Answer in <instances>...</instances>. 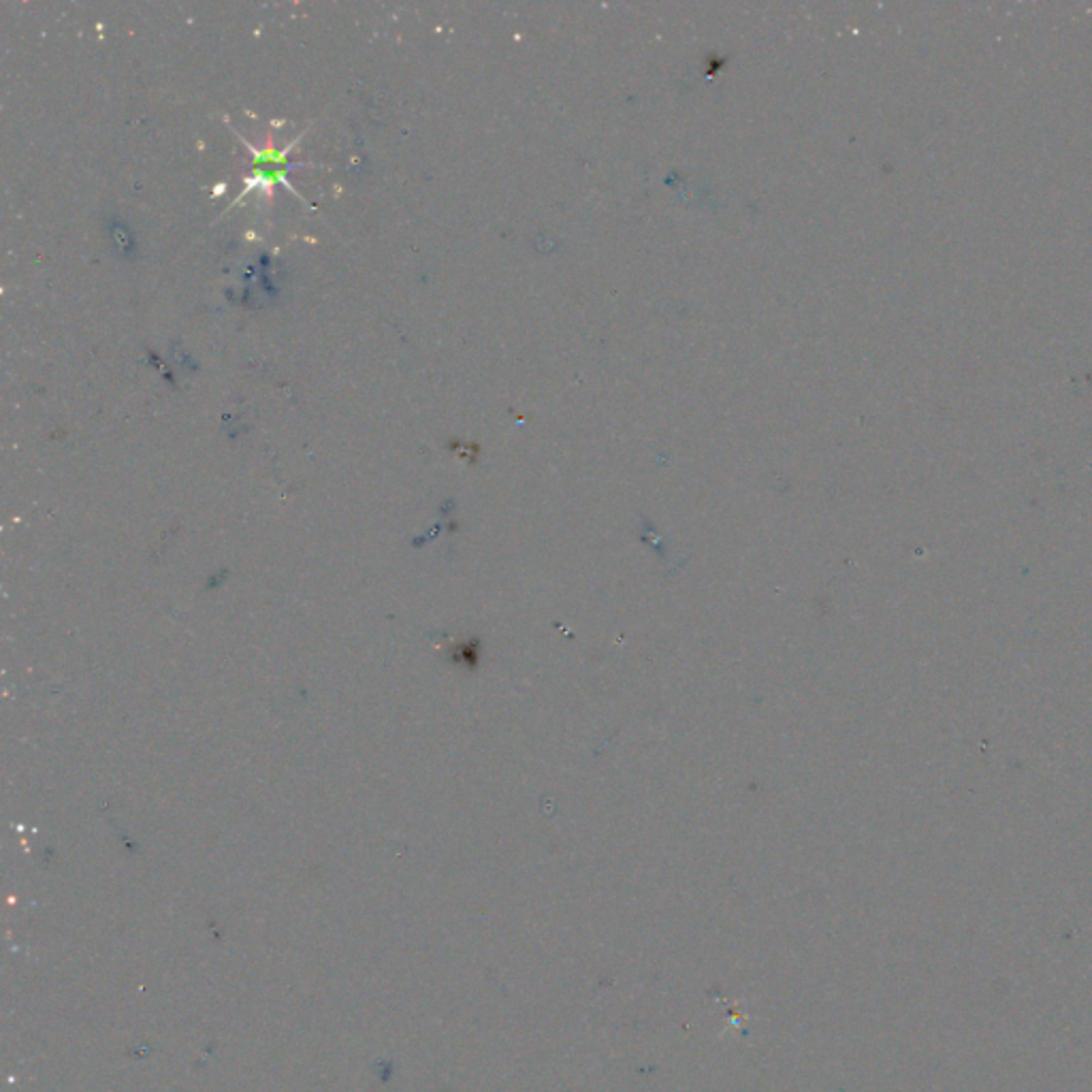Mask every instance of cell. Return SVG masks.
Here are the masks:
<instances>
[{
    "mask_svg": "<svg viewBox=\"0 0 1092 1092\" xmlns=\"http://www.w3.org/2000/svg\"><path fill=\"white\" fill-rule=\"evenodd\" d=\"M239 139L244 141L252 152H255V175H252V178L246 180V189L237 194V198H235L233 205H230V207H235V205L241 201V198H244L250 191H255L257 186H264V191L271 193V186L284 184V186H286V191H293V193H295L293 184H291L289 180H286V171H289V154H291L295 143L299 141L301 137H297V139L291 143V146H286L282 152L273 150L271 146H267L264 150H255V146H252V143H248L244 137H239ZM295 194H297V193H295Z\"/></svg>",
    "mask_w": 1092,
    "mask_h": 1092,
    "instance_id": "1",
    "label": "cell"
}]
</instances>
